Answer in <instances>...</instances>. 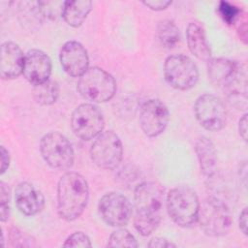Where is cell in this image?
I'll list each match as a JSON object with an SVG mask.
<instances>
[{"label": "cell", "instance_id": "6da1fadb", "mask_svg": "<svg viewBox=\"0 0 248 248\" xmlns=\"http://www.w3.org/2000/svg\"><path fill=\"white\" fill-rule=\"evenodd\" d=\"M134 226L143 236L151 234L160 225L165 202L164 187L154 181L139 184L134 192Z\"/></svg>", "mask_w": 248, "mask_h": 248}, {"label": "cell", "instance_id": "7a4b0ae2", "mask_svg": "<svg viewBox=\"0 0 248 248\" xmlns=\"http://www.w3.org/2000/svg\"><path fill=\"white\" fill-rule=\"evenodd\" d=\"M89 200L87 180L79 173H64L57 184V211L65 221H75L83 213Z\"/></svg>", "mask_w": 248, "mask_h": 248}, {"label": "cell", "instance_id": "3957f363", "mask_svg": "<svg viewBox=\"0 0 248 248\" xmlns=\"http://www.w3.org/2000/svg\"><path fill=\"white\" fill-rule=\"evenodd\" d=\"M207 62V74L211 83L223 89L230 101H246L247 78L242 66L227 58H212Z\"/></svg>", "mask_w": 248, "mask_h": 248}, {"label": "cell", "instance_id": "277c9868", "mask_svg": "<svg viewBox=\"0 0 248 248\" xmlns=\"http://www.w3.org/2000/svg\"><path fill=\"white\" fill-rule=\"evenodd\" d=\"M200 204L197 193L188 186L172 188L166 196L169 216L182 228H189L197 223Z\"/></svg>", "mask_w": 248, "mask_h": 248}, {"label": "cell", "instance_id": "5b68a950", "mask_svg": "<svg viewBox=\"0 0 248 248\" xmlns=\"http://www.w3.org/2000/svg\"><path fill=\"white\" fill-rule=\"evenodd\" d=\"M77 90L79 95L93 103H106L116 93L114 78L104 69L94 66L78 78Z\"/></svg>", "mask_w": 248, "mask_h": 248}, {"label": "cell", "instance_id": "8992f818", "mask_svg": "<svg viewBox=\"0 0 248 248\" xmlns=\"http://www.w3.org/2000/svg\"><path fill=\"white\" fill-rule=\"evenodd\" d=\"M197 222L206 235L220 237L231 231L232 217L229 206L223 201L209 197L200 204Z\"/></svg>", "mask_w": 248, "mask_h": 248}, {"label": "cell", "instance_id": "52a82bcc", "mask_svg": "<svg viewBox=\"0 0 248 248\" xmlns=\"http://www.w3.org/2000/svg\"><path fill=\"white\" fill-rule=\"evenodd\" d=\"M40 152L45 162L55 170L70 169L75 160V152L69 140L59 132H49L40 141Z\"/></svg>", "mask_w": 248, "mask_h": 248}, {"label": "cell", "instance_id": "ba28073f", "mask_svg": "<svg viewBox=\"0 0 248 248\" xmlns=\"http://www.w3.org/2000/svg\"><path fill=\"white\" fill-rule=\"evenodd\" d=\"M163 72L168 84L177 90H189L199 80V69L197 65L190 57L183 54L167 57Z\"/></svg>", "mask_w": 248, "mask_h": 248}, {"label": "cell", "instance_id": "9c48e42d", "mask_svg": "<svg viewBox=\"0 0 248 248\" xmlns=\"http://www.w3.org/2000/svg\"><path fill=\"white\" fill-rule=\"evenodd\" d=\"M90 158L100 169L114 170L122 161L123 145L113 131H104L95 138L90 147Z\"/></svg>", "mask_w": 248, "mask_h": 248}, {"label": "cell", "instance_id": "30bf717a", "mask_svg": "<svg viewBox=\"0 0 248 248\" xmlns=\"http://www.w3.org/2000/svg\"><path fill=\"white\" fill-rule=\"evenodd\" d=\"M74 134L82 140H90L99 136L105 127V119L99 108L91 103L78 106L71 116Z\"/></svg>", "mask_w": 248, "mask_h": 248}, {"label": "cell", "instance_id": "8fae6325", "mask_svg": "<svg viewBox=\"0 0 248 248\" xmlns=\"http://www.w3.org/2000/svg\"><path fill=\"white\" fill-rule=\"evenodd\" d=\"M194 112L198 122L205 130L217 132L222 130L227 121V110L223 101L209 93L197 98L194 104Z\"/></svg>", "mask_w": 248, "mask_h": 248}, {"label": "cell", "instance_id": "7c38bea8", "mask_svg": "<svg viewBox=\"0 0 248 248\" xmlns=\"http://www.w3.org/2000/svg\"><path fill=\"white\" fill-rule=\"evenodd\" d=\"M98 210L106 224L118 228L128 224L133 212L129 200L116 192L105 194L98 202Z\"/></svg>", "mask_w": 248, "mask_h": 248}, {"label": "cell", "instance_id": "4fadbf2b", "mask_svg": "<svg viewBox=\"0 0 248 248\" xmlns=\"http://www.w3.org/2000/svg\"><path fill=\"white\" fill-rule=\"evenodd\" d=\"M170 112L167 106L159 99L144 102L140 110V126L143 134L149 138L161 135L167 128Z\"/></svg>", "mask_w": 248, "mask_h": 248}, {"label": "cell", "instance_id": "5bb4252c", "mask_svg": "<svg viewBox=\"0 0 248 248\" xmlns=\"http://www.w3.org/2000/svg\"><path fill=\"white\" fill-rule=\"evenodd\" d=\"M59 60L64 72L73 78L81 77L89 68L87 50L77 41H68L63 44L59 52Z\"/></svg>", "mask_w": 248, "mask_h": 248}, {"label": "cell", "instance_id": "9a60e30c", "mask_svg": "<svg viewBox=\"0 0 248 248\" xmlns=\"http://www.w3.org/2000/svg\"><path fill=\"white\" fill-rule=\"evenodd\" d=\"M51 70V60L43 50L33 48L25 53L22 75L33 86L48 80Z\"/></svg>", "mask_w": 248, "mask_h": 248}, {"label": "cell", "instance_id": "2e32d148", "mask_svg": "<svg viewBox=\"0 0 248 248\" xmlns=\"http://www.w3.org/2000/svg\"><path fill=\"white\" fill-rule=\"evenodd\" d=\"M15 201L17 209L25 216H34L45 207L43 193L32 183L23 181L15 189Z\"/></svg>", "mask_w": 248, "mask_h": 248}, {"label": "cell", "instance_id": "e0dca14e", "mask_svg": "<svg viewBox=\"0 0 248 248\" xmlns=\"http://www.w3.org/2000/svg\"><path fill=\"white\" fill-rule=\"evenodd\" d=\"M25 54L14 42H5L1 46L0 76L2 79H14L23 73Z\"/></svg>", "mask_w": 248, "mask_h": 248}, {"label": "cell", "instance_id": "ac0fdd59", "mask_svg": "<svg viewBox=\"0 0 248 248\" xmlns=\"http://www.w3.org/2000/svg\"><path fill=\"white\" fill-rule=\"evenodd\" d=\"M195 152L200 170L207 179L212 178L217 171V152L214 143L207 137L202 136L195 142Z\"/></svg>", "mask_w": 248, "mask_h": 248}, {"label": "cell", "instance_id": "d6986e66", "mask_svg": "<svg viewBox=\"0 0 248 248\" xmlns=\"http://www.w3.org/2000/svg\"><path fill=\"white\" fill-rule=\"evenodd\" d=\"M186 38L189 50L195 57L202 61L211 59V50L206 41L204 30L201 24L190 22L186 29Z\"/></svg>", "mask_w": 248, "mask_h": 248}, {"label": "cell", "instance_id": "ffe728a7", "mask_svg": "<svg viewBox=\"0 0 248 248\" xmlns=\"http://www.w3.org/2000/svg\"><path fill=\"white\" fill-rule=\"evenodd\" d=\"M92 10V2L89 0L63 1L62 17L65 22L74 28H78L85 21Z\"/></svg>", "mask_w": 248, "mask_h": 248}, {"label": "cell", "instance_id": "44dd1931", "mask_svg": "<svg viewBox=\"0 0 248 248\" xmlns=\"http://www.w3.org/2000/svg\"><path fill=\"white\" fill-rule=\"evenodd\" d=\"M156 36L160 45L167 49L173 48L181 40L179 28L170 19H163L158 22Z\"/></svg>", "mask_w": 248, "mask_h": 248}, {"label": "cell", "instance_id": "7402d4cb", "mask_svg": "<svg viewBox=\"0 0 248 248\" xmlns=\"http://www.w3.org/2000/svg\"><path fill=\"white\" fill-rule=\"evenodd\" d=\"M59 93L60 87L58 82L50 78L46 82L33 87L34 100L41 106L53 105L57 101Z\"/></svg>", "mask_w": 248, "mask_h": 248}, {"label": "cell", "instance_id": "603a6c76", "mask_svg": "<svg viewBox=\"0 0 248 248\" xmlns=\"http://www.w3.org/2000/svg\"><path fill=\"white\" fill-rule=\"evenodd\" d=\"M108 247H138V242L135 236L125 229H118L111 232L108 240Z\"/></svg>", "mask_w": 248, "mask_h": 248}, {"label": "cell", "instance_id": "cb8c5ba5", "mask_svg": "<svg viewBox=\"0 0 248 248\" xmlns=\"http://www.w3.org/2000/svg\"><path fill=\"white\" fill-rule=\"evenodd\" d=\"M218 13L221 18L229 25H232L238 21L242 15L239 7L228 1H220L218 4Z\"/></svg>", "mask_w": 248, "mask_h": 248}, {"label": "cell", "instance_id": "d4e9b609", "mask_svg": "<svg viewBox=\"0 0 248 248\" xmlns=\"http://www.w3.org/2000/svg\"><path fill=\"white\" fill-rule=\"evenodd\" d=\"M9 241L12 247H37L36 239L18 228H12L9 232Z\"/></svg>", "mask_w": 248, "mask_h": 248}, {"label": "cell", "instance_id": "484cf974", "mask_svg": "<svg viewBox=\"0 0 248 248\" xmlns=\"http://www.w3.org/2000/svg\"><path fill=\"white\" fill-rule=\"evenodd\" d=\"M10 200L11 194L8 185L1 181L0 182V220L5 222L9 219L10 216Z\"/></svg>", "mask_w": 248, "mask_h": 248}, {"label": "cell", "instance_id": "4316f807", "mask_svg": "<svg viewBox=\"0 0 248 248\" xmlns=\"http://www.w3.org/2000/svg\"><path fill=\"white\" fill-rule=\"evenodd\" d=\"M64 247H91V241L87 234L82 232H76L70 234L63 243Z\"/></svg>", "mask_w": 248, "mask_h": 248}, {"label": "cell", "instance_id": "83f0119b", "mask_svg": "<svg viewBox=\"0 0 248 248\" xmlns=\"http://www.w3.org/2000/svg\"><path fill=\"white\" fill-rule=\"evenodd\" d=\"M171 1L170 0H147V1H143L142 4L147 7L148 9L152 10V11H163L165 9H167L170 5H171Z\"/></svg>", "mask_w": 248, "mask_h": 248}, {"label": "cell", "instance_id": "f1b7e54d", "mask_svg": "<svg viewBox=\"0 0 248 248\" xmlns=\"http://www.w3.org/2000/svg\"><path fill=\"white\" fill-rule=\"evenodd\" d=\"M148 247H151V248H170V247H176V245L170 242L166 238L157 236V237H153L149 241Z\"/></svg>", "mask_w": 248, "mask_h": 248}, {"label": "cell", "instance_id": "f546056e", "mask_svg": "<svg viewBox=\"0 0 248 248\" xmlns=\"http://www.w3.org/2000/svg\"><path fill=\"white\" fill-rule=\"evenodd\" d=\"M0 150H1V174H3L9 168L11 159H10V153L5 148V146L2 145L0 147Z\"/></svg>", "mask_w": 248, "mask_h": 248}, {"label": "cell", "instance_id": "4dcf8cb0", "mask_svg": "<svg viewBox=\"0 0 248 248\" xmlns=\"http://www.w3.org/2000/svg\"><path fill=\"white\" fill-rule=\"evenodd\" d=\"M238 225L240 231L243 232L244 235H247V227H248V213L247 207H244L239 214L238 218Z\"/></svg>", "mask_w": 248, "mask_h": 248}, {"label": "cell", "instance_id": "1f68e13d", "mask_svg": "<svg viewBox=\"0 0 248 248\" xmlns=\"http://www.w3.org/2000/svg\"><path fill=\"white\" fill-rule=\"evenodd\" d=\"M247 113H244L238 121V132L243 140H247Z\"/></svg>", "mask_w": 248, "mask_h": 248}, {"label": "cell", "instance_id": "d6a6232c", "mask_svg": "<svg viewBox=\"0 0 248 248\" xmlns=\"http://www.w3.org/2000/svg\"><path fill=\"white\" fill-rule=\"evenodd\" d=\"M247 22L244 20L243 22L241 21V23L239 24L238 28H237V32L239 35V38L243 41L244 44L247 43V38H248V33H247Z\"/></svg>", "mask_w": 248, "mask_h": 248}]
</instances>
